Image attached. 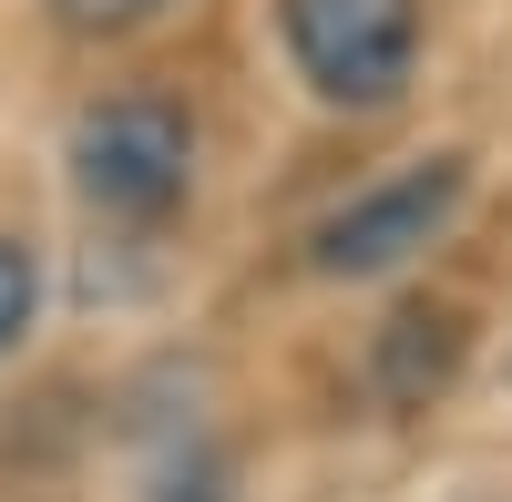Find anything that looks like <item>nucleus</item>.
<instances>
[{"label": "nucleus", "mask_w": 512, "mask_h": 502, "mask_svg": "<svg viewBox=\"0 0 512 502\" xmlns=\"http://www.w3.org/2000/svg\"><path fill=\"white\" fill-rule=\"evenodd\" d=\"M461 195H472V154H420L400 175L359 185L338 216H318L308 267L318 277H390V267L420 257V246H441V226L461 216Z\"/></svg>", "instance_id": "nucleus-3"}, {"label": "nucleus", "mask_w": 512, "mask_h": 502, "mask_svg": "<svg viewBox=\"0 0 512 502\" xmlns=\"http://www.w3.org/2000/svg\"><path fill=\"white\" fill-rule=\"evenodd\" d=\"M451 369H461V318H451V308H400V318L369 339V390H379L390 421L431 410V400L451 390Z\"/></svg>", "instance_id": "nucleus-4"}, {"label": "nucleus", "mask_w": 512, "mask_h": 502, "mask_svg": "<svg viewBox=\"0 0 512 502\" xmlns=\"http://www.w3.org/2000/svg\"><path fill=\"white\" fill-rule=\"evenodd\" d=\"M31 318H41V257L21 236H0V359L31 339Z\"/></svg>", "instance_id": "nucleus-5"}, {"label": "nucleus", "mask_w": 512, "mask_h": 502, "mask_svg": "<svg viewBox=\"0 0 512 502\" xmlns=\"http://www.w3.org/2000/svg\"><path fill=\"white\" fill-rule=\"evenodd\" d=\"M277 31L297 82L338 113L400 103L420 72V0H277Z\"/></svg>", "instance_id": "nucleus-2"}, {"label": "nucleus", "mask_w": 512, "mask_h": 502, "mask_svg": "<svg viewBox=\"0 0 512 502\" xmlns=\"http://www.w3.org/2000/svg\"><path fill=\"white\" fill-rule=\"evenodd\" d=\"M72 185H82L93 216H123V226L175 216L185 185H195V123H185V103H164V93L82 103V123H72Z\"/></svg>", "instance_id": "nucleus-1"}, {"label": "nucleus", "mask_w": 512, "mask_h": 502, "mask_svg": "<svg viewBox=\"0 0 512 502\" xmlns=\"http://www.w3.org/2000/svg\"><path fill=\"white\" fill-rule=\"evenodd\" d=\"M154 11H164V0H52V21L62 31H93V41L103 31H144Z\"/></svg>", "instance_id": "nucleus-6"}]
</instances>
